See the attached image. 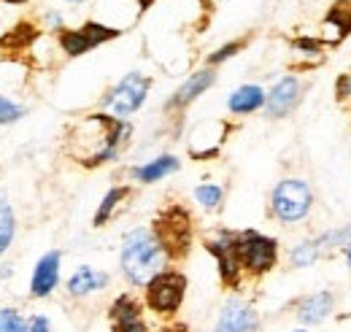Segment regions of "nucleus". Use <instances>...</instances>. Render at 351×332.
<instances>
[{
    "label": "nucleus",
    "mask_w": 351,
    "mask_h": 332,
    "mask_svg": "<svg viewBox=\"0 0 351 332\" xmlns=\"http://www.w3.org/2000/svg\"><path fill=\"white\" fill-rule=\"evenodd\" d=\"M132 125L128 119H117L106 111L87 114L82 122L71 127L68 132V154L84 167H100L106 163H114L125 143L130 141Z\"/></svg>",
    "instance_id": "f257e3e1"
},
{
    "label": "nucleus",
    "mask_w": 351,
    "mask_h": 332,
    "mask_svg": "<svg viewBox=\"0 0 351 332\" xmlns=\"http://www.w3.org/2000/svg\"><path fill=\"white\" fill-rule=\"evenodd\" d=\"M168 251L162 249L157 233L152 227H132L122 238L119 270L130 287L143 289L160 270L168 268Z\"/></svg>",
    "instance_id": "f03ea898"
},
{
    "label": "nucleus",
    "mask_w": 351,
    "mask_h": 332,
    "mask_svg": "<svg viewBox=\"0 0 351 332\" xmlns=\"http://www.w3.org/2000/svg\"><path fill=\"white\" fill-rule=\"evenodd\" d=\"M186 287L189 281L178 268H165L143 287V308L165 319L176 316L186 300Z\"/></svg>",
    "instance_id": "7ed1b4c3"
},
{
    "label": "nucleus",
    "mask_w": 351,
    "mask_h": 332,
    "mask_svg": "<svg viewBox=\"0 0 351 332\" xmlns=\"http://www.w3.org/2000/svg\"><path fill=\"white\" fill-rule=\"evenodd\" d=\"M235 251L246 278H263L278 265V241L257 230L235 233Z\"/></svg>",
    "instance_id": "20e7f679"
},
{
    "label": "nucleus",
    "mask_w": 351,
    "mask_h": 332,
    "mask_svg": "<svg viewBox=\"0 0 351 332\" xmlns=\"http://www.w3.org/2000/svg\"><path fill=\"white\" fill-rule=\"evenodd\" d=\"M152 230L157 233L162 249L168 251V259H184L192 249V213L184 206H168L152 224Z\"/></svg>",
    "instance_id": "39448f33"
},
{
    "label": "nucleus",
    "mask_w": 351,
    "mask_h": 332,
    "mask_svg": "<svg viewBox=\"0 0 351 332\" xmlns=\"http://www.w3.org/2000/svg\"><path fill=\"white\" fill-rule=\"evenodd\" d=\"M313 208V192L303 178H281L270 192V213L281 224L303 222Z\"/></svg>",
    "instance_id": "423d86ee"
},
{
    "label": "nucleus",
    "mask_w": 351,
    "mask_h": 332,
    "mask_svg": "<svg viewBox=\"0 0 351 332\" xmlns=\"http://www.w3.org/2000/svg\"><path fill=\"white\" fill-rule=\"evenodd\" d=\"M149 89H152V79L143 76V73H138V71H130L114 89H108V95L103 97V106L108 108L111 117L128 119V117H132L146 103Z\"/></svg>",
    "instance_id": "0eeeda50"
},
{
    "label": "nucleus",
    "mask_w": 351,
    "mask_h": 332,
    "mask_svg": "<svg viewBox=\"0 0 351 332\" xmlns=\"http://www.w3.org/2000/svg\"><path fill=\"white\" fill-rule=\"evenodd\" d=\"M119 36H122V30H117V27H108L100 22H84L82 27H73V30L62 27L57 33V43L68 57H82V54L92 51L95 46H103Z\"/></svg>",
    "instance_id": "6e6552de"
},
{
    "label": "nucleus",
    "mask_w": 351,
    "mask_h": 332,
    "mask_svg": "<svg viewBox=\"0 0 351 332\" xmlns=\"http://www.w3.org/2000/svg\"><path fill=\"white\" fill-rule=\"evenodd\" d=\"M206 251L217 259L219 268V278L227 289H241L243 284V270L238 262V251H235V230H217L208 241H206Z\"/></svg>",
    "instance_id": "1a4fd4ad"
},
{
    "label": "nucleus",
    "mask_w": 351,
    "mask_h": 332,
    "mask_svg": "<svg viewBox=\"0 0 351 332\" xmlns=\"http://www.w3.org/2000/svg\"><path fill=\"white\" fill-rule=\"evenodd\" d=\"M230 130L232 127H230V122H224V119H206V122L195 125L192 132H189V143H186L189 157L197 160V163L214 160L219 154L221 143L227 141Z\"/></svg>",
    "instance_id": "9d476101"
},
{
    "label": "nucleus",
    "mask_w": 351,
    "mask_h": 332,
    "mask_svg": "<svg viewBox=\"0 0 351 332\" xmlns=\"http://www.w3.org/2000/svg\"><path fill=\"white\" fill-rule=\"evenodd\" d=\"M214 332H260V313L243 297H227L221 303Z\"/></svg>",
    "instance_id": "9b49d317"
},
{
    "label": "nucleus",
    "mask_w": 351,
    "mask_h": 332,
    "mask_svg": "<svg viewBox=\"0 0 351 332\" xmlns=\"http://www.w3.org/2000/svg\"><path fill=\"white\" fill-rule=\"evenodd\" d=\"M143 300H138L130 292L117 294V300L108 305V324L111 332H152L143 319Z\"/></svg>",
    "instance_id": "f8f14e48"
},
{
    "label": "nucleus",
    "mask_w": 351,
    "mask_h": 332,
    "mask_svg": "<svg viewBox=\"0 0 351 332\" xmlns=\"http://www.w3.org/2000/svg\"><path fill=\"white\" fill-rule=\"evenodd\" d=\"M300 92H303V84H300L298 76L278 79V82L273 84V89L265 95V114L270 119H284L300 103Z\"/></svg>",
    "instance_id": "ddd939ff"
},
{
    "label": "nucleus",
    "mask_w": 351,
    "mask_h": 332,
    "mask_svg": "<svg viewBox=\"0 0 351 332\" xmlns=\"http://www.w3.org/2000/svg\"><path fill=\"white\" fill-rule=\"evenodd\" d=\"M60 265H62V251L57 249L46 251L36 262L33 276H30V297L33 300H46L60 287Z\"/></svg>",
    "instance_id": "4468645a"
},
{
    "label": "nucleus",
    "mask_w": 351,
    "mask_h": 332,
    "mask_svg": "<svg viewBox=\"0 0 351 332\" xmlns=\"http://www.w3.org/2000/svg\"><path fill=\"white\" fill-rule=\"evenodd\" d=\"M214 84H217V71H214V68L195 71V73L171 95V100L165 103V111H184V108H189V106H192L206 89H211Z\"/></svg>",
    "instance_id": "2eb2a0df"
},
{
    "label": "nucleus",
    "mask_w": 351,
    "mask_h": 332,
    "mask_svg": "<svg viewBox=\"0 0 351 332\" xmlns=\"http://www.w3.org/2000/svg\"><path fill=\"white\" fill-rule=\"evenodd\" d=\"M351 36V0H338L330 5L324 22H322V43L338 46Z\"/></svg>",
    "instance_id": "dca6fc26"
},
{
    "label": "nucleus",
    "mask_w": 351,
    "mask_h": 332,
    "mask_svg": "<svg viewBox=\"0 0 351 332\" xmlns=\"http://www.w3.org/2000/svg\"><path fill=\"white\" fill-rule=\"evenodd\" d=\"M108 281H111V276H108L106 270H97V268H92V265H82V268L73 270V276L68 278L65 289H68V294H71L73 300H84V297L95 294V292L106 289Z\"/></svg>",
    "instance_id": "f3484780"
},
{
    "label": "nucleus",
    "mask_w": 351,
    "mask_h": 332,
    "mask_svg": "<svg viewBox=\"0 0 351 332\" xmlns=\"http://www.w3.org/2000/svg\"><path fill=\"white\" fill-rule=\"evenodd\" d=\"M335 311V294L327 289L311 292L298 303V319L303 324H322L332 316Z\"/></svg>",
    "instance_id": "a211bd4d"
},
{
    "label": "nucleus",
    "mask_w": 351,
    "mask_h": 332,
    "mask_svg": "<svg viewBox=\"0 0 351 332\" xmlns=\"http://www.w3.org/2000/svg\"><path fill=\"white\" fill-rule=\"evenodd\" d=\"M178 167H181L178 157H173V154H160V157H154V160H149L143 165H135L130 170V176L132 181H138V184H157V181L173 176Z\"/></svg>",
    "instance_id": "6ab92c4d"
},
{
    "label": "nucleus",
    "mask_w": 351,
    "mask_h": 332,
    "mask_svg": "<svg viewBox=\"0 0 351 332\" xmlns=\"http://www.w3.org/2000/svg\"><path fill=\"white\" fill-rule=\"evenodd\" d=\"M265 95H267V92H265L260 84H243V86H238V89L227 97V108H230V114H235V117H249V114L265 108Z\"/></svg>",
    "instance_id": "aec40b11"
},
{
    "label": "nucleus",
    "mask_w": 351,
    "mask_h": 332,
    "mask_svg": "<svg viewBox=\"0 0 351 332\" xmlns=\"http://www.w3.org/2000/svg\"><path fill=\"white\" fill-rule=\"evenodd\" d=\"M130 187H111L108 192H106V198L100 200V206L95 211V216H92V224L95 227H106L111 219H114V213L119 211V206L130 198Z\"/></svg>",
    "instance_id": "412c9836"
},
{
    "label": "nucleus",
    "mask_w": 351,
    "mask_h": 332,
    "mask_svg": "<svg viewBox=\"0 0 351 332\" xmlns=\"http://www.w3.org/2000/svg\"><path fill=\"white\" fill-rule=\"evenodd\" d=\"M36 36H38V27L30 25V22H22V25H16L14 30H8V33L0 38V51H5V54H8V51H22V49L33 46Z\"/></svg>",
    "instance_id": "4be33fe9"
},
{
    "label": "nucleus",
    "mask_w": 351,
    "mask_h": 332,
    "mask_svg": "<svg viewBox=\"0 0 351 332\" xmlns=\"http://www.w3.org/2000/svg\"><path fill=\"white\" fill-rule=\"evenodd\" d=\"M14 235H16V213H14V206L8 203V198L0 195V257L11 249Z\"/></svg>",
    "instance_id": "5701e85b"
},
{
    "label": "nucleus",
    "mask_w": 351,
    "mask_h": 332,
    "mask_svg": "<svg viewBox=\"0 0 351 332\" xmlns=\"http://www.w3.org/2000/svg\"><path fill=\"white\" fill-rule=\"evenodd\" d=\"M324 257V249L319 244V238H308L303 244H298L295 249L289 251V265L292 268H311L313 262H319Z\"/></svg>",
    "instance_id": "b1692460"
},
{
    "label": "nucleus",
    "mask_w": 351,
    "mask_h": 332,
    "mask_svg": "<svg viewBox=\"0 0 351 332\" xmlns=\"http://www.w3.org/2000/svg\"><path fill=\"white\" fill-rule=\"evenodd\" d=\"M192 195H195V203L203 208V211H217V208H221V203H224V187H221V184H214V181L197 184Z\"/></svg>",
    "instance_id": "393cba45"
},
{
    "label": "nucleus",
    "mask_w": 351,
    "mask_h": 332,
    "mask_svg": "<svg viewBox=\"0 0 351 332\" xmlns=\"http://www.w3.org/2000/svg\"><path fill=\"white\" fill-rule=\"evenodd\" d=\"M25 114H27V108L22 103H16L14 97L0 92V125H16Z\"/></svg>",
    "instance_id": "a878e982"
},
{
    "label": "nucleus",
    "mask_w": 351,
    "mask_h": 332,
    "mask_svg": "<svg viewBox=\"0 0 351 332\" xmlns=\"http://www.w3.org/2000/svg\"><path fill=\"white\" fill-rule=\"evenodd\" d=\"M0 332H27V319L19 308H0Z\"/></svg>",
    "instance_id": "bb28decb"
},
{
    "label": "nucleus",
    "mask_w": 351,
    "mask_h": 332,
    "mask_svg": "<svg viewBox=\"0 0 351 332\" xmlns=\"http://www.w3.org/2000/svg\"><path fill=\"white\" fill-rule=\"evenodd\" d=\"M246 43H249L246 38H238V41L224 43V46H219L217 51H211V54L206 57V65H208V68H217V65H221V62H227V60H230V57H235Z\"/></svg>",
    "instance_id": "cd10ccee"
},
{
    "label": "nucleus",
    "mask_w": 351,
    "mask_h": 332,
    "mask_svg": "<svg viewBox=\"0 0 351 332\" xmlns=\"http://www.w3.org/2000/svg\"><path fill=\"white\" fill-rule=\"evenodd\" d=\"M27 332H54L51 319H49L46 313H33V316L27 319Z\"/></svg>",
    "instance_id": "c85d7f7f"
},
{
    "label": "nucleus",
    "mask_w": 351,
    "mask_h": 332,
    "mask_svg": "<svg viewBox=\"0 0 351 332\" xmlns=\"http://www.w3.org/2000/svg\"><path fill=\"white\" fill-rule=\"evenodd\" d=\"M295 49H298L300 54H319L322 41H316V38H298V41H295Z\"/></svg>",
    "instance_id": "c756f323"
},
{
    "label": "nucleus",
    "mask_w": 351,
    "mask_h": 332,
    "mask_svg": "<svg viewBox=\"0 0 351 332\" xmlns=\"http://www.w3.org/2000/svg\"><path fill=\"white\" fill-rule=\"evenodd\" d=\"M335 92H338V100H349L351 97V76L349 73H341V76H338Z\"/></svg>",
    "instance_id": "7c9ffc66"
},
{
    "label": "nucleus",
    "mask_w": 351,
    "mask_h": 332,
    "mask_svg": "<svg viewBox=\"0 0 351 332\" xmlns=\"http://www.w3.org/2000/svg\"><path fill=\"white\" fill-rule=\"evenodd\" d=\"M343 257H346V265H349V270H351V241L343 246Z\"/></svg>",
    "instance_id": "2f4dec72"
},
{
    "label": "nucleus",
    "mask_w": 351,
    "mask_h": 332,
    "mask_svg": "<svg viewBox=\"0 0 351 332\" xmlns=\"http://www.w3.org/2000/svg\"><path fill=\"white\" fill-rule=\"evenodd\" d=\"M152 3H154V0H138V8L146 11V8H152Z\"/></svg>",
    "instance_id": "473e14b6"
},
{
    "label": "nucleus",
    "mask_w": 351,
    "mask_h": 332,
    "mask_svg": "<svg viewBox=\"0 0 351 332\" xmlns=\"http://www.w3.org/2000/svg\"><path fill=\"white\" fill-rule=\"evenodd\" d=\"M0 3H5V5H25V3H30V0H0Z\"/></svg>",
    "instance_id": "72a5a7b5"
},
{
    "label": "nucleus",
    "mask_w": 351,
    "mask_h": 332,
    "mask_svg": "<svg viewBox=\"0 0 351 332\" xmlns=\"http://www.w3.org/2000/svg\"><path fill=\"white\" fill-rule=\"evenodd\" d=\"M292 332H308V330H292Z\"/></svg>",
    "instance_id": "f704fd0d"
},
{
    "label": "nucleus",
    "mask_w": 351,
    "mask_h": 332,
    "mask_svg": "<svg viewBox=\"0 0 351 332\" xmlns=\"http://www.w3.org/2000/svg\"><path fill=\"white\" fill-rule=\"evenodd\" d=\"M68 3H79V0H68Z\"/></svg>",
    "instance_id": "c9c22d12"
}]
</instances>
